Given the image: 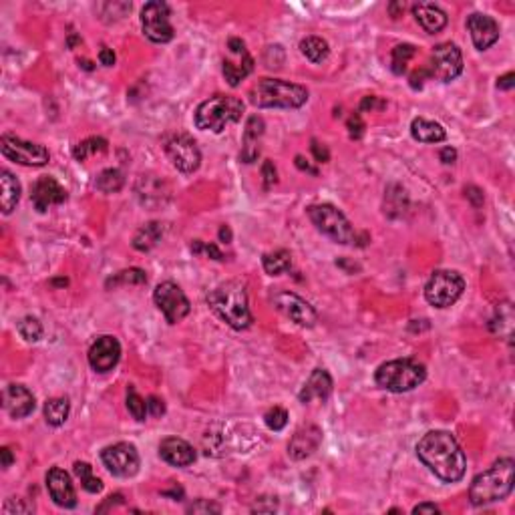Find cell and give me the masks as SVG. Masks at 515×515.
Here are the masks:
<instances>
[{
  "label": "cell",
  "instance_id": "6da1fadb",
  "mask_svg": "<svg viewBox=\"0 0 515 515\" xmlns=\"http://www.w3.org/2000/svg\"><path fill=\"white\" fill-rule=\"evenodd\" d=\"M417 455L425 467L445 483H457L465 475V453L449 431H429L417 443Z\"/></svg>",
  "mask_w": 515,
  "mask_h": 515
},
{
  "label": "cell",
  "instance_id": "7a4b0ae2",
  "mask_svg": "<svg viewBox=\"0 0 515 515\" xmlns=\"http://www.w3.org/2000/svg\"><path fill=\"white\" fill-rule=\"evenodd\" d=\"M208 306L212 308L215 316L224 320L234 331H244L254 322L248 306V292L238 280H227L210 290Z\"/></svg>",
  "mask_w": 515,
  "mask_h": 515
},
{
  "label": "cell",
  "instance_id": "3957f363",
  "mask_svg": "<svg viewBox=\"0 0 515 515\" xmlns=\"http://www.w3.org/2000/svg\"><path fill=\"white\" fill-rule=\"evenodd\" d=\"M514 473L515 463L514 459H499L493 463L487 471L479 473L471 481L469 487V499L473 505H487L505 499L514 491Z\"/></svg>",
  "mask_w": 515,
  "mask_h": 515
},
{
  "label": "cell",
  "instance_id": "277c9868",
  "mask_svg": "<svg viewBox=\"0 0 515 515\" xmlns=\"http://www.w3.org/2000/svg\"><path fill=\"white\" fill-rule=\"evenodd\" d=\"M250 101L262 109H298L308 101V89L290 81L260 79L251 87Z\"/></svg>",
  "mask_w": 515,
  "mask_h": 515
},
{
  "label": "cell",
  "instance_id": "5b68a950",
  "mask_svg": "<svg viewBox=\"0 0 515 515\" xmlns=\"http://www.w3.org/2000/svg\"><path fill=\"white\" fill-rule=\"evenodd\" d=\"M244 113V103L238 97L213 95L196 109V127L201 131L222 133L230 123H238Z\"/></svg>",
  "mask_w": 515,
  "mask_h": 515
},
{
  "label": "cell",
  "instance_id": "8992f818",
  "mask_svg": "<svg viewBox=\"0 0 515 515\" xmlns=\"http://www.w3.org/2000/svg\"><path fill=\"white\" fill-rule=\"evenodd\" d=\"M427 379V369L413 358H396L381 365L374 372L377 384L391 393H407Z\"/></svg>",
  "mask_w": 515,
  "mask_h": 515
},
{
  "label": "cell",
  "instance_id": "52a82bcc",
  "mask_svg": "<svg viewBox=\"0 0 515 515\" xmlns=\"http://www.w3.org/2000/svg\"><path fill=\"white\" fill-rule=\"evenodd\" d=\"M308 218L312 220V224L316 225L318 232H322L324 236H328L332 242L336 244H358V236L355 227L346 220L336 206L332 203H316L308 208Z\"/></svg>",
  "mask_w": 515,
  "mask_h": 515
},
{
  "label": "cell",
  "instance_id": "ba28073f",
  "mask_svg": "<svg viewBox=\"0 0 515 515\" xmlns=\"http://www.w3.org/2000/svg\"><path fill=\"white\" fill-rule=\"evenodd\" d=\"M465 280L455 270H437L425 286V298L435 308H449L461 298Z\"/></svg>",
  "mask_w": 515,
  "mask_h": 515
},
{
  "label": "cell",
  "instance_id": "9c48e42d",
  "mask_svg": "<svg viewBox=\"0 0 515 515\" xmlns=\"http://www.w3.org/2000/svg\"><path fill=\"white\" fill-rule=\"evenodd\" d=\"M163 149H165V155L173 163V167H177L179 172L194 173L199 167V163H201V153H199L198 143L185 133L170 135L163 141Z\"/></svg>",
  "mask_w": 515,
  "mask_h": 515
},
{
  "label": "cell",
  "instance_id": "30bf717a",
  "mask_svg": "<svg viewBox=\"0 0 515 515\" xmlns=\"http://www.w3.org/2000/svg\"><path fill=\"white\" fill-rule=\"evenodd\" d=\"M0 149H2V155L6 159H11L14 163H20V165H28V167H42V165L49 163V158H51L47 147L18 139L14 135H2Z\"/></svg>",
  "mask_w": 515,
  "mask_h": 515
},
{
  "label": "cell",
  "instance_id": "8fae6325",
  "mask_svg": "<svg viewBox=\"0 0 515 515\" xmlns=\"http://www.w3.org/2000/svg\"><path fill=\"white\" fill-rule=\"evenodd\" d=\"M463 71V54L457 45L453 42H441L433 49L431 54V65L427 69L429 77L441 81V83H449V81L457 79Z\"/></svg>",
  "mask_w": 515,
  "mask_h": 515
},
{
  "label": "cell",
  "instance_id": "7c38bea8",
  "mask_svg": "<svg viewBox=\"0 0 515 515\" xmlns=\"http://www.w3.org/2000/svg\"><path fill=\"white\" fill-rule=\"evenodd\" d=\"M141 27L149 40L153 42H170L173 39V27L170 23V6L161 0L147 2L141 11Z\"/></svg>",
  "mask_w": 515,
  "mask_h": 515
},
{
  "label": "cell",
  "instance_id": "4fadbf2b",
  "mask_svg": "<svg viewBox=\"0 0 515 515\" xmlns=\"http://www.w3.org/2000/svg\"><path fill=\"white\" fill-rule=\"evenodd\" d=\"M153 300H155V306L163 312V316H165V320L170 324H177L191 310L189 300H187L184 290L177 284H173V282H161L155 288V292H153Z\"/></svg>",
  "mask_w": 515,
  "mask_h": 515
},
{
  "label": "cell",
  "instance_id": "5bb4252c",
  "mask_svg": "<svg viewBox=\"0 0 515 515\" xmlns=\"http://www.w3.org/2000/svg\"><path fill=\"white\" fill-rule=\"evenodd\" d=\"M107 471L115 477H133L139 471V453L131 443H115L109 445L101 453Z\"/></svg>",
  "mask_w": 515,
  "mask_h": 515
},
{
  "label": "cell",
  "instance_id": "9a60e30c",
  "mask_svg": "<svg viewBox=\"0 0 515 515\" xmlns=\"http://www.w3.org/2000/svg\"><path fill=\"white\" fill-rule=\"evenodd\" d=\"M272 302L276 306L278 310L288 316L292 322H296L298 326H304V328H312L314 324L318 322V314L316 310L306 302L304 298H300L298 294L288 290H280L274 294Z\"/></svg>",
  "mask_w": 515,
  "mask_h": 515
},
{
  "label": "cell",
  "instance_id": "2e32d148",
  "mask_svg": "<svg viewBox=\"0 0 515 515\" xmlns=\"http://www.w3.org/2000/svg\"><path fill=\"white\" fill-rule=\"evenodd\" d=\"M135 194H137L139 203L149 210H159V208L167 206L172 199V189L167 182L155 173H141L135 184Z\"/></svg>",
  "mask_w": 515,
  "mask_h": 515
},
{
  "label": "cell",
  "instance_id": "e0dca14e",
  "mask_svg": "<svg viewBox=\"0 0 515 515\" xmlns=\"http://www.w3.org/2000/svg\"><path fill=\"white\" fill-rule=\"evenodd\" d=\"M227 51L236 59H224V77L232 87H238L239 81H244L254 71V59L246 49V42L242 39L227 40Z\"/></svg>",
  "mask_w": 515,
  "mask_h": 515
},
{
  "label": "cell",
  "instance_id": "ac0fdd59",
  "mask_svg": "<svg viewBox=\"0 0 515 515\" xmlns=\"http://www.w3.org/2000/svg\"><path fill=\"white\" fill-rule=\"evenodd\" d=\"M121 358V344L115 336H99L89 348V365L97 372L111 370Z\"/></svg>",
  "mask_w": 515,
  "mask_h": 515
},
{
  "label": "cell",
  "instance_id": "d6986e66",
  "mask_svg": "<svg viewBox=\"0 0 515 515\" xmlns=\"http://www.w3.org/2000/svg\"><path fill=\"white\" fill-rule=\"evenodd\" d=\"M30 199H32V206H35V208L42 213V212H47L49 208H53V206H61V203H65L66 191H65V187L59 184L54 177H51V175H45V177H40L39 182L32 185Z\"/></svg>",
  "mask_w": 515,
  "mask_h": 515
},
{
  "label": "cell",
  "instance_id": "ffe728a7",
  "mask_svg": "<svg viewBox=\"0 0 515 515\" xmlns=\"http://www.w3.org/2000/svg\"><path fill=\"white\" fill-rule=\"evenodd\" d=\"M47 489H49L51 499L59 507L73 509L77 505V493H75V487L71 483V477L61 467H53L47 473Z\"/></svg>",
  "mask_w": 515,
  "mask_h": 515
},
{
  "label": "cell",
  "instance_id": "44dd1931",
  "mask_svg": "<svg viewBox=\"0 0 515 515\" xmlns=\"http://www.w3.org/2000/svg\"><path fill=\"white\" fill-rule=\"evenodd\" d=\"M35 395L23 384H8L2 393V407L13 419H25L35 410Z\"/></svg>",
  "mask_w": 515,
  "mask_h": 515
},
{
  "label": "cell",
  "instance_id": "7402d4cb",
  "mask_svg": "<svg viewBox=\"0 0 515 515\" xmlns=\"http://www.w3.org/2000/svg\"><path fill=\"white\" fill-rule=\"evenodd\" d=\"M467 28L471 32V40L479 51H487L491 45L499 39V25L487 14L473 13L467 18Z\"/></svg>",
  "mask_w": 515,
  "mask_h": 515
},
{
  "label": "cell",
  "instance_id": "603a6c76",
  "mask_svg": "<svg viewBox=\"0 0 515 515\" xmlns=\"http://www.w3.org/2000/svg\"><path fill=\"white\" fill-rule=\"evenodd\" d=\"M320 443H322V431L316 425H306L302 429H298L292 437L290 445H288V455L296 461L306 459L320 447Z\"/></svg>",
  "mask_w": 515,
  "mask_h": 515
},
{
  "label": "cell",
  "instance_id": "cb8c5ba5",
  "mask_svg": "<svg viewBox=\"0 0 515 515\" xmlns=\"http://www.w3.org/2000/svg\"><path fill=\"white\" fill-rule=\"evenodd\" d=\"M159 455L165 463H170L173 467H187L196 461V451L194 447L179 439V437H167L159 443Z\"/></svg>",
  "mask_w": 515,
  "mask_h": 515
},
{
  "label": "cell",
  "instance_id": "d4e9b609",
  "mask_svg": "<svg viewBox=\"0 0 515 515\" xmlns=\"http://www.w3.org/2000/svg\"><path fill=\"white\" fill-rule=\"evenodd\" d=\"M264 119L260 115H251L246 129H244V137H242V153L239 158L244 163H254L258 155H260V141L264 137Z\"/></svg>",
  "mask_w": 515,
  "mask_h": 515
},
{
  "label": "cell",
  "instance_id": "484cf974",
  "mask_svg": "<svg viewBox=\"0 0 515 515\" xmlns=\"http://www.w3.org/2000/svg\"><path fill=\"white\" fill-rule=\"evenodd\" d=\"M332 393V379L331 374L324 369H314L310 374V379L304 383L302 391H300V403L308 405L312 401H326Z\"/></svg>",
  "mask_w": 515,
  "mask_h": 515
},
{
  "label": "cell",
  "instance_id": "4316f807",
  "mask_svg": "<svg viewBox=\"0 0 515 515\" xmlns=\"http://www.w3.org/2000/svg\"><path fill=\"white\" fill-rule=\"evenodd\" d=\"M413 14L417 18V23L423 27L425 32L429 35H437L443 28L447 27V14L443 13L437 4L431 2H419L413 6Z\"/></svg>",
  "mask_w": 515,
  "mask_h": 515
},
{
  "label": "cell",
  "instance_id": "83f0119b",
  "mask_svg": "<svg viewBox=\"0 0 515 515\" xmlns=\"http://www.w3.org/2000/svg\"><path fill=\"white\" fill-rule=\"evenodd\" d=\"M410 135L421 141V143H441L447 139V131L441 123L427 121L423 117H417L410 123Z\"/></svg>",
  "mask_w": 515,
  "mask_h": 515
},
{
  "label": "cell",
  "instance_id": "f1b7e54d",
  "mask_svg": "<svg viewBox=\"0 0 515 515\" xmlns=\"http://www.w3.org/2000/svg\"><path fill=\"white\" fill-rule=\"evenodd\" d=\"M0 187H2V196H0V206H2V213H11L16 208L18 199H20V184L14 177L13 173L2 170L0 173Z\"/></svg>",
  "mask_w": 515,
  "mask_h": 515
},
{
  "label": "cell",
  "instance_id": "f546056e",
  "mask_svg": "<svg viewBox=\"0 0 515 515\" xmlns=\"http://www.w3.org/2000/svg\"><path fill=\"white\" fill-rule=\"evenodd\" d=\"M163 238V224L159 222H149L143 227H139L133 236V248L139 251H149L155 248Z\"/></svg>",
  "mask_w": 515,
  "mask_h": 515
},
{
  "label": "cell",
  "instance_id": "4dcf8cb0",
  "mask_svg": "<svg viewBox=\"0 0 515 515\" xmlns=\"http://www.w3.org/2000/svg\"><path fill=\"white\" fill-rule=\"evenodd\" d=\"M69 410H71L69 398L54 396V398H49L45 403V419H47V423L53 425V427H61L69 419Z\"/></svg>",
  "mask_w": 515,
  "mask_h": 515
},
{
  "label": "cell",
  "instance_id": "1f68e13d",
  "mask_svg": "<svg viewBox=\"0 0 515 515\" xmlns=\"http://www.w3.org/2000/svg\"><path fill=\"white\" fill-rule=\"evenodd\" d=\"M262 266H264L266 274L270 276H280L284 272H288L292 266V256L290 251L286 250H276L268 251L262 256Z\"/></svg>",
  "mask_w": 515,
  "mask_h": 515
},
{
  "label": "cell",
  "instance_id": "d6a6232c",
  "mask_svg": "<svg viewBox=\"0 0 515 515\" xmlns=\"http://www.w3.org/2000/svg\"><path fill=\"white\" fill-rule=\"evenodd\" d=\"M300 51L310 63H322L328 59V53H331L328 42L320 37H306L300 40Z\"/></svg>",
  "mask_w": 515,
  "mask_h": 515
},
{
  "label": "cell",
  "instance_id": "836d02e7",
  "mask_svg": "<svg viewBox=\"0 0 515 515\" xmlns=\"http://www.w3.org/2000/svg\"><path fill=\"white\" fill-rule=\"evenodd\" d=\"M491 331L495 332L497 336H503L505 341H511V332H514V310L511 306L505 302L499 304L495 318L491 322Z\"/></svg>",
  "mask_w": 515,
  "mask_h": 515
},
{
  "label": "cell",
  "instance_id": "e575fe53",
  "mask_svg": "<svg viewBox=\"0 0 515 515\" xmlns=\"http://www.w3.org/2000/svg\"><path fill=\"white\" fill-rule=\"evenodd\" d=\"M147 282V274L141 270V268H127V270H121L117 272L115 276H111L107 280V288H117V286H139V284H146Z\"/></svg>",
  "mask_w": 515,
  "mask_h": 515
},
{
  "label": "cell",
  "instance_id": "d590c367",
  "mask_svg": "<svg viewBox=\"0 0 515 515\" xmlns=\"http://www.w3.org/2000/svg\"><path fill=\"white\" fill-rule=\"evenodd\" d=\"M107 147H109V143H107L103 137H89V139L81 141L79 146L73 149V155H75L77 161H87L93 155L105 153Z\"/></svg>",
  "mask_w": 515,
  "mask_h": 515
},
{
  "label": "cell",
  "instance_id": "8d00e7d4",
  "mask_svg": "<svg viewBox=\"0 0 515 515\" xmlns=\"http://www.w3.org/2000/svg\"><path fill=\"white\" fill-rule=\"evenodd\" d=\"M123 185H125V177L119 170H105L97 175V182H95V187L103 194H117Z\"/></svg>",
  "mask_w": 515,
  "mask_h": 515
},
{
  "label": "cell",
  "instance_id": "74e56055",
  "mask_svg": "<svg viewBox=\"0 0 515 515\" xmlns=\"http://www.w3.org/2000/svg\"><path fill=\"white\" fill-rule=\"evenodd\" d=\"M417 54V49L413 45H396L391 54V69L396 75H403L407 71L409 61Z\"/></svg>",
  "mask_w": 515,
  "mask_h": 515
},
{
  "label": "cell",
  "instance_id": "f35d334b",
  "mask_svg": "<svg viewBox=\"0 0 515 515\" xmlns=\"http://www.w3.org/2000/svg\"><path fill=\"white\" fill-rule=\"evenodd\" d=\"M75 473H77V477L81 479V485H83L85 491H89V493H99V491L103 489V481H101L99 477L93 475V467L89 463H81V461L75 463Z\"/></svg>",
  "mask_w": 515,
  "mask_h": 515
},
{
  "label": "cell",
  "instance_id": "ab89813d",
  "mask_svg": "<svg viewBox=\"0 0 515 515\" xmlns=\"http://www.w3.org/2000/svg\"><path fill=\"white\" fill-rule=\"evenodd\" d=\"M16 328L27 343H37L42 336V324L35 316H25L23 320H18Z\"/></svg>",
  "mask_w": 515,
  "mask_h": 515
},
{
  "label": "cell",
  "instance_id": "60d3db41",
  "mask_svg": "<svg viewBox=\"0 0 515 515\" xmlns=\"http://www.w3.org/2000/svg\"><path fill=\"white\" fill-rule=\"evenodd\" d=\"M127 409L131 413V417L135 421H146L147 417V403L141 398V395L135 391V386H127Z\"/></svg>",
  "mask_w": 515,
  "mask_h": 515
},
{
  "label": "cell",
  "instance_id": "b9f144b4",
  "mask_svg": "<svg viewBox=\"0 0 515 515\" xmlns=\"http://www.w3.org/2000/svg\"><path fill=\"white\" fill-rule=\"evenodd\" d=\"M99 11H101V18L103 20H107V23H111V14H115V20H119V18H123L125 14L129 13L131 11V4L129 2H107V4H101L99 6Z\"/></svg>",
  "mask_w": 515,
  "mask_h": 515
},
{
  "label": "cell",
  "instance_id": "7bdbcfd3",
  "mask_svg": "<svg viewBox=\"0 0 515 515\" xmlns=\"http://www.w3.org/2000/svg\"><path fill=\"white\" fill-rule=\"evenodd\" d=\"M264 423L272 431H282L286 427V423H288V413L282 407H274V409H270L264 415Z\"/></svg>",
  "mask_w": 515,
  "mask_h": 515
},
{
  "label": "cell",
  "instance_id": "ee69618b",
  "mask_svg": "<svg viewBox=\"0 0 515 515\" xmlns=\"http://www.w3.org/2000/svg\"><path fill=\"white\" fill-rule=\"evenodd\" d=\"M191 251L194 254H206V256H210L212 260H218V262H224V254L220 251V248L215 246V244H206V242H201V239H196L194 244H191Z\"/></svg>",
  "mask_w": 515,
  "mask_h": 515
},
{
  "label": "cell",
  "instance_id": "f6af8a7d",
  "mask_svg": "<svg viewBox=\"0 0 515 515\" xmlns=\"http://www.w3.org/2000/svg\"><path fill=\"white\" fill-rule=\"evenodd\" d=\"M220 511H222L220 505L208 499H198L187 507V514H220Z\"/></svg>",
  "mask_w": 515,
  "mask_h": 515
},
{
  "label": "cell",
  "instance_id": "bcb514c9",
  "mask_svg": "<svg viewBox=\"0 0 515 515\" xmlns=\"http://www.w3.org/2000/svg\"><path fill=\"white\" fill-rule=\"evenodd\" d=\"M346 127H348V135H350L353 139H360L362 133H365V121L360 117V113H353V115L348 117Z\"/></svg>",
  "mask_w": 515,
  "mask_h": 515
},
{
  "label": "cell",
  "instance_id": "7dc6e473",
  "mask_svg": "<svg viewBox=\"0 0 515 515\" xmlns=\"http://www.w3.org/2000/svg\"><path fill=\"white\" fill-rule=\"evenodd\" d=\"M35 511V507L32 505H27L25 499H8V502L4 503V514L11 515V514H32Z\"/></svg>",
  "mask_w": 515,
  "mask_h": 515
},
{
  "label": "cell",
  "instance_id": "c3c4849f",
  "mask_svg": "<svg viewBox=\"0 0 515 515\" xmlns=\"http://www.w3.org/2000/svg\"><path fill=\"white\" fill-rule=\"evenodd\" d=\"M262 177H264L266 189H268V187H272V185H274L278 182L276 167H274V163H272L270 159H266L264 165H262Z\"/></svg>",
  "mask_w": 515,
  "mask_h": 515
},
{
  "label": "cell",
  "instance_id": "681fc988",
  "mask_svg": "<svg viewBox=\"0 0 515 515\" xmlns=\"http://www.w3.org/2000/svg\"><path fill=\"white\" fill-rule=\"evenodd\" d=\"M312 153H314V159H316L318 163H328V159H331V153H328V147L324 146V143H320L316 139H312Z\"/></svg>",
  "mask_w": 515,
  "mask_h": 515
},
{
  "label": "cell",
  "instance_id": "f907efd6",
  "mask_svg": "<svg viewBox=\"0 0 515 515\" xmlns=\"http://www.w3.org/2000/svg\"><path fill=\"white\" fill-rule=\"evenodd\" d=\"M465 198L473 203V208H481L483 206V191L475 187V185H467L465 187Z\"/></svg>",
  "mask_w": 515,
  "mask_h": 515
},
{
  "label": "cell",
  "instance_id": "816d5d0a",
  "mask_svg": "<svg viewBox=\"0 0 515 515\" xmlns=\"http://www.w3.org/2000/svg\"><path fill=\"white\" fill-rule=\"evenodd\" d=\"M147 410L153 415V417H161L163 413H165V405H163V401L159 398V396H149L147 398Z\"/></svg>",
  "mask_w": 515,
  "mask_h": 515
},
{
  "label": "cell",
  "instance_id": "f5cc1de1",
  "mask_svg": "<svg viewBox=\"0 0 515 515\" xmlns=\"http://www.w3.org/2000/svg\"><path fill=\"white\" fill-rule=\"evenodd\" d=\"M384 101H381L379 97H365L360 101V111H374V109H384Z\"/></svg>",
  "mask_w": 515,
  "mask_h": 515
},
{
  "label": "cell",
  "instance_id": "db71d44e",
  "mask_svg": "<svg viewBox=\"0 0 515 515\" xmlns=\"http://www.w3.org/2000/svg\"><path fill=\"white\" fill-rule=\"evenodd\" d=\"M439 158H441V161H443L445 165H451V163L457 161V151H455L453 147H443L441 153H439Z\"/></svg>",
  "mask_w": 515,
  "mask_h": 515
},
{
  "label": "cell",
  "instance_id": "11a10c76",
  "mask_svg": "<svg viewBox=\"0 0 515 515\" xmlns=\"http://www.w3.org/2000/svg\"><path fill=\"white\" fill-rule=\"evenodd\" d=\"M99 61H101V65H105V66L115 65V53H113V49H107V47H103V49H101V53H99Z\"/></svg>",
  "mask_w": 515,
  "mask_h": 515
},
{
  "label": "cell",
  "instance_id": "9f6ffc18",
  "mask_svg": "<svg viewBox=\"0 0 515 515\" xmlns=\"http://www.w3.org/2000/svg\"><path fill=\"white\" fill-rule=\"evenodd\" d=\"M514 85H515L514 73H507V75H503L502 79L497 81V87H499L502 91H509V89H514Z\"/></svg>",
  "mask_w": 515,
  "mask_h": 515
},
{
  "label": "cell",
  "instance_id": "6f0895ef",
  "mask_svg": "<svg viewBox=\"0 0 515 515\" xmlns=\"http://www.w3.org/2000/svg\"><path fill=\"white\" fill-rule=\"evenodd\" d=\"M413 514H439V507L435 503H419V505H415Z\"/></svg>",
  "mask_w": 515,
  "mask_h": 515
},
{
  "label": "cell",
  "instance_id": "680465c9",
  "mask_svg": "<svg viewBox=\"0 0 515 515\" xmlns=\"http://www.w3.org/2000/svg\"><path fill=\"white\" fill-rule=\"evenodd\" d=\"M296 167H298V170H302V172L310 173V175H318L316 167H312V165H310V163H308L302 155H296Z\"/></svg>",
  "mask_w": 515,
  "mask_h": 515
},
{
  "label": "cell",
  "instance_id": "91938a15",
  "mask_svg": "<svg viewBox=\"0 0 515 515\" xmlns=\"http://www.w3.org/2000/svg\"><path fill=\"white\" fill-rule=\"evenodd\" d=\"M121 503H123V495H121V493L109 495V497H107L105 505H101V507H99L97 511H105L107 507H115V505H121Z\"/></svg>",
  "mask_w": 515,
  "mask_h": 515
},
{
  "label": "cell",
  "instance_id": "94428289",
  "mask_svg": "<svg viewBox=\"0 0 515 515\" xmlns=\"http://www.w3.org/2000/svg\"><path fill=\"white\" fill-rule=\"evenodd\" d=\"M0 457H2V467H4V469H8V467L14 463L13 451L8 449V447H2V449H0Z\"/></svg>",
  "mask_w": 515,
  "mask_h": 515
},
{
  "label": "cell",
  "instance_id": "6125c7cd",
  "mask_svg": "<svg viewBox=\"0 0 515 515\" xmlns=\"http://www.w3.org/2000/svg\"><path fill=\"white\" fill-rule=\"evenodd\" d=\"M220 242H225V244L232 242V230H230L227 225H222V227H220Z\"/></svg>",
  "mask_w": 515,
  "mask_h": 515
},
{
  "label": "cell",
  "instance_id": "be15d7a7",
  "mask_svg": "<svg viewBox=\"0 0 515 515\" xmlns=\"http://www.w3.org/2000/svg\"><path fill=\"white\" fill-rule=\"evenodd\" d=\"M69 282H66V278H63V280H53V286H66Z\"/></svg>",
  "mask_w": 515,
  "mask_h": 515
},
{
  "label": "cell",
  "instance_id": "e7e4bbea",
  "mask_svg": "<svg viewBox=\"0 0 515 515\" xmlns=\"http://www.w3.org/2000/svg\"><path fill=\"white\" fill-rule=\"evenodd\" d=\"M79 65L83 66V69H87V71H91V69H93V65L89 63V61H79Z\"/></svg>",
  "mask_w": 515,
  "mask_h": 515
}]
</instances>
